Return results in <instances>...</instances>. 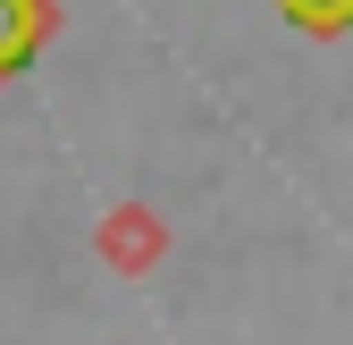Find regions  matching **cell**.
Listing matches in <instances>:
<instances>
[{
	"mask_svg": "<svg viewBox=\"0 0 353 345\" xmlns=\"http://www.w3.org/2000/svg\"><path fill=\"white\" fill-rule=\"evenodd\" d=\"M160 253H168V219H160L152 202H118L110 219H101V262H110V270L135 278V270L160 262Z\"/></svg>",
	"mask_w": 353,
	"mask_h": 345,
	"instance_id": "6da1fadb",
	"label": "cell"
},
{
	"mask_svg": "<svg viewBox=\"0 0 353 345\" xmlns=\"http://www.w3.org/2000/svg\"><path fill=\"white\" fill-rule=\"evenodd\" d=\"M278 9H286L294 26H312V34H345V26H353V0H278Z\"/></svg>",
	"mask_w": 353,
	"mask_h": 345,
	"instance_id": "3957f363",
	"label": "cell"
},
{
	"mask_svg": "<svg viewBox=\"0 0 353 345\" xmlns=\"http://www.w3.org/2000/svg\"><path fill=\"white\" fill-rule=\"evenodd\" d=\"M51 26H59L51 0H0V76H17L42 42H51Z\"/></svg>",
	"mask_w": 353,
	"mask_h": 345,
	"instance_id": "7a4b0ae2",
	"label": "cell"
}]
</instances>
